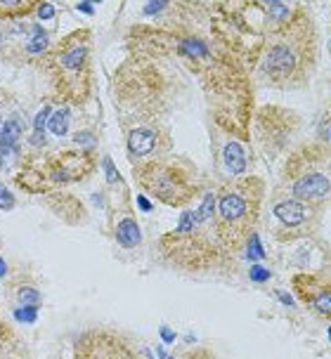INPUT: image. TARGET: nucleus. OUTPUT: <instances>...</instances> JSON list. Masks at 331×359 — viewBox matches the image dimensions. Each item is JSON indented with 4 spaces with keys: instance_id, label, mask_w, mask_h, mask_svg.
<instances>
[{
    "instance_id": "f257e3e1",
    "label": "nucleus",
    "mask_w": 331,
    "mask_h": 359,
    "mask_svg": "<svg viewBox=\"0 0 331 359\" xmlns=\"http://www.w3.org/2000/svg\"><path fill=\"white\" fill-rule=\"evenodd\" d=\"M315 62V24L308 10L296 8L267 38L263 60H260V79L275 88H298L310 79Z\"/></svg>"
},
{
    "instance_id": "f03ea898",
    "label": "nucleus",
    "mask_w": 331,
    "mask_h": 359,
    "mask_svg": "<svg viewBox=\"0 0 331 359\" xmlns=\"http://www.w3.org/2000/svg\"><path fill=\"white\" fill-rule=\"evenodd\" d=\"M263 196L265 182L256 175L239 177L222 187L213 215V232L232 258L253 236L263 213Z\"/></svg>"
},
{
    "instance_id": "7ed1b4c3",
    "label": "nucleus",
    "mask_w": 331,
    "mask_h": 359,
    "mask_svg": "<svg viewBox=\"0 0 331 359\" xmlns=\"http://www.w3.org/2000/svg\"><path fill=\"white\" fill-rule=\"evenodd\" d=\"M90 31L67 36L53 53L43 55V69L65 102H83L90 95Z\"/></svg>"
},
{
    "instance_id": "20e7f679",
    "label": "nucleus",
    "mask_w": 331,
    "mask_h": 359,
    "mask_svg": "<svg viewBox=\"0 0 331 359\" xmlns=\"http://www.w3.org/2000/svg\"><path fill=\"white\" fill-rule=\"evenodd\" d=\"M208 222H194L192 213H182L180 227L175 232H168L161 236L158 248L161 255L170 265L180 269H208L215 265H225L232 260V255L220 246V241L215 239V232L208 234Z\"/></svg>"
},
{
    "instance_id": "39448f33",
    "label": "nucleus",
    "mask_w": 331,
    "mask_h": 359,
    "mask_svg": "<svg viewBox=\"0 0 331 359\" xmlns=\"http://www.w3.org/2000/svg\"><path fill=\"white\" fill-rule=\"evenodd\" d=\"M135 180L147 194L166 206L182 208L199 194V177L194 165L180 156H154L135 165Z\"/></svg>"
},
{
    "instance_id": "423d86ee",
    "label": "nucleus",
    "mask_w": 331,
    "mask_h": 359,
    "mask_svg": "<svg viewBox=\"0 0 331 359\" xmlns=\"http://www.w3.org/2000/svg\"><path fill=\"white\" fill-rule=\"evenodd\" d=\"M284 182H289L294 201L308 208L327 206L329 198V149L322 144H303L284 165Z\"/></svg>"
},
{
    "instance_id": "0eeeda50",
    "label": "nucleus",
    "mask_w": 331,
    "mask_h": 359,
    "mask_svg": "<svg viewBox=\"0 0 331 359\" xmlns=\"http://www.w3.org/2000/svg\"><path fill=\"white\" fill-rule=\"evenodd\" d=\"M95 168V158L86 149H62L48 156L41 168H31L24 163L17 182L29 191H48L55 184H72L90 175Z\"/></svg>"
},
{
    "instance_id": "6e6552de",
    "label": "nucleus",
    "mask_w": 331,
    "mask_h": 359,
    "mask_svg": "<svg viewBox=\"0 0 331 359\" xmlns=\"http://www.w3.org/2000/svg\"><path fill=\"white\" fill-rule=\"evenodd\" d=\"M76 359H142L121 333L109 329H88L74 343Z\"/></svg>"
},
{
    "instance_id": "1a4fd4ad",
    "label": "nucleus",
    "mask_w": 331,
    "mask_h": 359,
    "mask_svg": "<svg viewBox=\"0 0 331 359\" xmlns=\"http://www.w3.org/2000/svg\"><path fill=\"white\" fill-rule=\"evenodd\" d=\"M291 286H294V293L298 296L301 303L317 310L324 319H329L331 288H329L327 277H322V274H313V272H303V274H296V277L291 279Z\"/></svg>"
},
{
    "instance_id": "9d476101",
    "label": "nucleus",
    "mask_w": 331,
    "mask_h": 359,
    "mask_svg": "<svg viewBox=\"0 0 331 359\" xmlns=\"http://www.w3.org/2000/svg\"><path fill=\"white\" fill-rule=\"evenodd\" d=\"M308 215H310V208L303 206V203L294 201V198L282 201V203H277V206H275V217L284 224L286 229H296L294 236L303 234V224L308 222Z\"/></svg>"
},
{
    "instance_id": "9b49d317",
    "label": "nucleus",
    "mask_w": 331,
    "mask_h": 359,
    "mask_svg": "<svg viewBox=\"0 0 331 359\" xmlns=\"http://www.w3.org/2000/svg\"><path fill=\"white\" fill-rule=\"evenodd\" d=\"M156 137L158 133H154L151 128H140V130L128 133V149L135 156H147L156 149Z\"/></svg>"
},
{
    "instance_id": "f8f14e48",
    "label": "nucleus",
    "mask_w": 331,
    "mask_h": 359,
    "mask_svg": "<svg viewBox=\"0 0 331 359\" xmlns=\"http://www.w3.org/2000/svg\"><path fill=\"white\" fill-rule=\"evenodd\" d=\"M19 133H22V123H17V121H8V123L3 126V133H0V161H5L8 154L17 151Z\"/></svg>"
},
{
    "instance_id": "ddd939ff",
    "label": "nucleus",
    "mask_w": 331,
    "mask_h": 359,
    "mask_svg": "<svg viewBox=\"0 0 331 359\" xmlns=\"http://www.w3.org/2000/svg\"><path fill=\"white\" fill-rule=\"evenodd\" d=\"M38 10L34 0H0V17L3 19H22Z\"/></svg>"
},
{
    "instance_id": "4468645a",
    "label": "nucleus",
    "mask_w": 331,
    "mask_h": 359,
    "mask_svg": "<svg viewBox=\"0 0 331 359\" xmlns=\"http://www.w3.org/2000/svg\"><path fill=\"white\" fill-rule=\"evenodd\" d=\"M116 239L121 246H126V248H133V246H137L140 243V227H137V222L133 220V217H126V220H121L119 222V227H116Z\"/></svg>"
},
{
    "instance_id": "2eb2a0df",
    "label": "nucleus",
    "mask_w": 331,
    "mask_h": 359,
    "mask_svg": "<svg viewBox=\"0 0 331 359\" xmlns=\"http://www.w3.org/2000/svg\"><path fill=\"white\" fill-rule=\"evenodd\" d=\"M225 165H227V170L234 172V175L246 172V154L241 149L239 142H230L225 147Z\"/></svg>"
},
{
    "instance_id": "dca6fc26",
    "label": "nucleus",
    "mask_w": 331,
    "mask_h": 359,
    "mask_svg": "<svg viewBox=\"0 0 331 359\" xmlns=\"http://www.w3.org/2000/svg\"><path fill=\"white\" fill-rule=\"evenodd\" d=\"M69 126V109H57L55 114H50V133L65 135Z\"/></svg>"
},
{
    "instance_id": "f3484780",
    "label": "nucleus",
    "mask_w": 331,
    "mask_h": 359,
    "mask_svg": "<svg viewBox=\"0 0 331 359\" xmlns=\"http://www.w3.org/2000/svg\"><path fill=\"white\" fill-rule=\"evenodd\" d=\"M19 300H22V303H27V305H38V293L36 291H29V288H22V291H19Z\"/></svg>"
},
{
    "instance_id": "a211bd4d",
    "label": "nucleus",
    "mask_w": 331,
    "mask_h": 359,
    "mask_svg": "<svg viewBox=\"0 0 331 359\" xmlns=\"http://www.w3.org/2000/svg\"><path fill=\"white\" fill-rule=\"evenodd\" d=\"M12 206H15V198H12V194L5 191V187H0V208L10 210Z\"/></svg>"
},
{
    "instance_id": "6ab92c4d",
    "label": "nucleus",
    "mask_w": 331,
    "mask_h": 359,
    "mask_svg": "<svg viewBox=\"0 0 331 359\" xmlns=\"http://www.w3.org/2000/svg\"><path fill=\"white\" fill-rule=\"evenodd\" d=\"M38 15H41V19H50L55 15V8H53V5H48V3H41V5H38Z\"/></svg>"
},
{
    "instance_id": "aec40b11",
    "label": "nucleus",
    "mask_w": 331,
    "mask_h": 359,
    "mask_svg": "<svg viewBox=\"0 0 331 359\" xmlns=\"http://www.w3.org/2000/svg\"><path fill=\"white\" fill-rule=\"evenodd\" d=\"M184 359H213V355L208 350H203V348H199V350H194V352H189L187 357Z\"/></svg>"
},
{
    "instance_id": "412c9836",
    "label": "nucleus",
    "mask_w": 331,
    "mask_h": 359,
    "mask_svg": "<svg viewBox=\"0 0 331 359\" xmlns=\"http://www.w3.org/2000/svg\"><path fill=\"white\" fill-rule=\"evenodd\" d=\"M48 114H50V109H43V111L38 114V118H36V133H41V128H43V123H46V118H48Z\"/></svg>"
},
{
    "instance_id": "4be33fe9",
    "label": "nucleus",
    "mask_w": 331,
    "mask_h": 359,
    "mask_svg": "<svg viewBox=\"0 0 331 359\" xmlns=\"http://www.w3.org/2000/svg\"><path fill=\"white\" fill-rule=\"evenodd\" d=\"M251 277H253V279H267L270 274H267L265 269H260V267H253V269H251Z\"/></svg>"
},
{
    "instance_id": "5701e85b",
    "label": "nucleus",
    "mask_w": 331,
    "mask_h": 359,
    "mask_svg": "<svg viewBox=\"0 0 331 359\" xmlns=\"http://www.w3.org/2000/svg\"><path fill=\"white\" fill-rule=\"evenodd\" d=\"M34 317H36V312H34V310H24V312H19V310H17V319H29V322H31Z\"/></svg>"
},
{
    "instance_id": "b1692460",
    "label": "nucleus",
    "mask_w": 331,
    "mask_h": 359,
    "mask_svg": "<svg viewBox=\"0 0 331 359\" xmlns=\"http://www.w3.org/2000/svg\"><path fill=\"white\" fill-rule=\"evenodd\" d=\"M161 336L166 338V343H170L175 338V333L173 331H168V329H161Z\"/></svg>"
},
{
    "instance_id": "393cba45",
    "label": "nucleus",
    "mask_w": 331,
    "mask_h": 359,
    "mask_svg": "<svg viewBox=\"0 0 331 359\" xmlns=\"http://www.w3.org/2000/svg\"><path fill=\"white\" fill-rule=\"evenodd\" d=\"M137 203L142 206V210H149V208H151V206H149V201H147L144 196H140V198H137Z\"/></svg>"
},
{
    "instance_id": "a878e982",
    "label": "nucleus",
    "mask_w": 331,
    "mask_h": 359,
    "mask_svg": "<svg viewBox=\"0 0 331 359\" xmlns=\"http://www.w3.org/2000/svg\"><path fill=\"white\" fill-rule=\"evenodd\" d=\"M3 274H5V262L0 260V277H3Z\"/></svg>"
}]
</instances>
